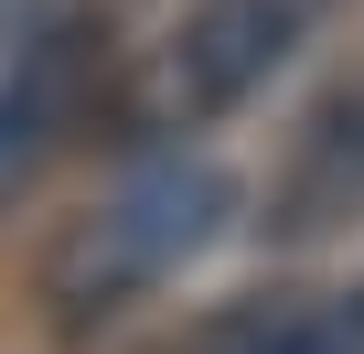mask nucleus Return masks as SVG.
<instances>
[{
  "label": "nucleus",
  "mask_w": 364,
  "mask_h": 354,
  "mask_svg": "<svg viewBox=\"0 0 364 354\" xmlns=\"http://www.w3.org/2000/svg\"><path fill=\"white\" fill-rule=\"evenodd\" d=\"M343 0H182L171 33L107 86V140L129 150H193L215 118L268 97Z\"/></svg>",
  "instance_id": "1"
},
{
  "label": "nucleus",
  "mask_w": 364,
  "mask_h": 354,
  "mask_svg": "<svg viewBox=\"0 0 364 354\" xmlns=\"http://www.w3.org/2000/svg\"><path fill=\"white\" fill-rule=\"evenodd\" d=\"M236 204H247V194H236L225 161H204V150H150L97 215H75V226L54 236V258H43L54 322H65V333L118 322L129 301H150L161 279L193 269V258L236 226Z\"/></svg>",
  "instance_id": "2"
},
{
  "label": "nucleus",
  "mask_w": 364,
  "mask_h": 354,
  "mask_svg": "<svg viewBox=\"0 0 364 354\" xmlns=\"http://www.w3.org/2000/svg\"><path fill=\"white\" fill-rule=\"evenodd\" d=\"M107 108V22L97 0H22L0 43V215L86 140Z\"/></svg>",
  "instance_id": "3"
},
{
  "label": "nucleus",
  "mask_w": 364,
  "mask_h": 354,
  "mask_svg": "<svg viewBox=\"0 0 364 354\" xmlns=\"http://www.w3.org/2000/svg\"><path fill=\"white\" fill-rule=\"evenodd\" d=\"M279 258H311V247H343L364 226V65L332 76L311 97V118L289 129V150L268 161L257 183V215H247Z\"/></svg>",
  "instance_id": "4"
},
{
  "label": "nucleus",
  "mask_w": 364,
  "mask_h": 354,
  "mask_svg": "<svg viewBox=\"0 0 364 354\" xmlns=\"http://www.w3.org/2000/svg\"><path fill=\"white\" fill-rule=\"evenodd\" d=\"M182 354H364V279H343V290H257V301H225Z\"/></svg>",
  "instance_id": "5"
}]
</instances>
